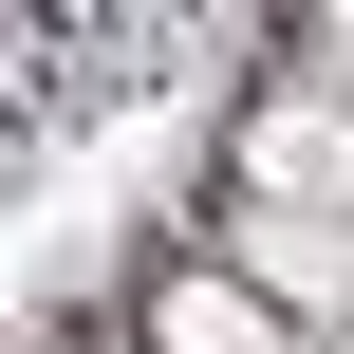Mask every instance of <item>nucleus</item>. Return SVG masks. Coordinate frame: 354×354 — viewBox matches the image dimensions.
I'll return each instance as SVG.
<instances>
[{
    "label": "nucleus",
    "instance_id": "obj_1",
    "mask_svg": "<svg viewBox=\"0 0 354 354\" xmlns=\"http://www.w3.org/2000/svg\"><path fill=\"white\" fill-rule=\"evenodd\" d=\"M149 354H280V299L243 261H168L149 280Z\"/></svg>",
    "mask_w": 354,
    "mask_h": 354
},
{
    "label": "nucleus",
    "instance_id": "obj_2",
    "mask_svg": "<svg viewBox=\"0 0 354 354\" xmlns=\"http://www.w3.org/2000/svg\"><path fill=\"white\" fill-rule=\"evenodd\" d=\"M224 261H243L261 299H317V317L354 299V224H317V205H243V224H224Z\"/></svg>",
    "mask_w": 354,
    "mask_h": 354
}]
</instances>
